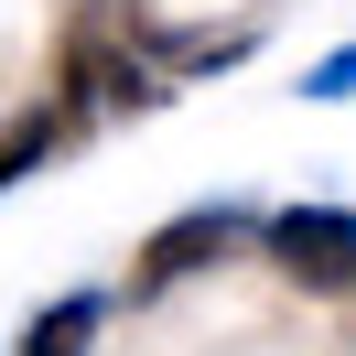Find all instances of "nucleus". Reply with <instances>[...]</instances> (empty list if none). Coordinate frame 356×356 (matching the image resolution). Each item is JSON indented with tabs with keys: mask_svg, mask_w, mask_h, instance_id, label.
I'll return each mask as SVG.
<instances>
[{
	"mask_svg": "<svg viewBox=\"0 0 356 356\" xmlns=\"http://www.w3.org/2000/svg\"><path fill=\"white\" fill-rule=\"evenodd\" d=\"M65 87H76V119L87 108H152L162 97L152 65L130 54V11H119V0H87L65 22Z\"/></svg>",
	"mask_w": 356,
	"mask_h": 356,
	"instance_id": "obj_1",
	"label": "nucleus"
},
{
	"mask_svg": "<svg viewBox=\"0 0 356 356\" xmlns=\"http://www.w3.org/2000/svg\"><path fill=\"white\" fill-rule=\"evenodd\" d=\"M65 140H76V108H22V119H0V195H11L22 173H44Z\"/></svg>",
	"mask_w": 356,
	"mask_h": 356,
	"instance_id": "obj_4",
	"label": "nucleus"
},
{
	"mask_svg": "<svg viewBox=\"0 0 356 356\" xmlns=\"http://www.w3.org/2000/svg\"><path fill=\"white\" fill-rule=\"evenodd\" d=\"M259 248L302 291H356V216L346 205H281V216H259Z\"/></svg>",
	"mask_w": 356,
	"mask_h": 356,
	"instance_id": "obj_2",
	"label": "nucleus"
},
{
	"mask_svg": "<svg viewBox=\"0 0 356 356\" xmlns=\"http://www.w3.org/2000/svg\"><path fill=\"white\" fill-rule=\"evenodd\" d=\"M238 54H248V33H173V44H162V65L195 76V65H238Z\"/></svg>",
	"mask_w": 356,
	"mask_h": 356,
	"instance_id": "obj_6",
	"label": "nucleus"
},
{
	"mask_svg": "<svg viewBox=\"0 0 356 356\" xmlns=\"http://www.w3.org/2000/svg\"><path fill=\"white\" fill-rule=\"evenodd\" d=\"M227 248H238V216H227V205H195V216L152 227V238H140V259H130V302H152V291L195 281V270L227 259Z\"/></svg>",
	"mask_w": 356,
	"mask_h": 356,
	"instance_id": "obj_3",
	"label": "nucleus"
},
{
	"mask_svg": "<svg viewBox=\"0 0 356 356\" xmlns=\"http://www.w3.org/2000/svg\"><path fill=\"white\" fill-rule=\"evenodd\" d=\"M97 324H108V291H65L54 313H33L22 356H87V346H97Z\"/></svg>",
	"mask_w": 356,
	"mask_h": 356,
	"instance_id": "obj_5",
	"label": "nucleus"
},
{
	"mask_svg": "<svg viewBox=\"0 0 356 356\" xmlns=\"http://www.w3.org/2000/svg\"><path fill=\"white\" fill-rule=\"evenodd\" d=\"M302 97H356V44H346V54H324V65L302 76Z\"/></svg>",
	"mask_w": 356,
	"mask_h": 356,
	"instance_id": "obj_7",
	"label": "nucleus"
}]
</instances>
